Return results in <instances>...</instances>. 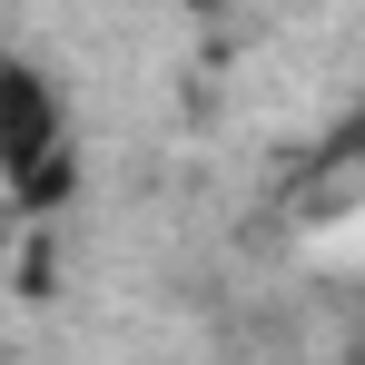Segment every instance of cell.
I'll use <instances>...</instances> for the list:
<instances>
[{
	"instance_id": "obj_2",
	"label": "cell",
	"mask_w": 365,
	"mask_h": 365,
	"mask_svg": "<svg viewBox=\"0 0 365 365\" xmlns=\"http://www.w3.org/2000/svg\"><path fill=\"white\" fill-rule=\"evenodd\" d=\"M316 158H326V168H365V99L326 128V148H316Z\"/></svg>"
},
{
	"instance_id": "obj_4",
	"label": "cell",
	"mask_w": 365,
	"mask_h": 365,
	"mask_svg": "<svg viewBox=\"0 0 365 365\" xmlns=\"http://www.w3.org/2000/svg\"><path fill=\"white\" fill-rule=\"evenodd\" d=\"M346 365H365V346H356V356H346Z\"/></svg>"
},
{
	"instance_id": "obj_1",
	"label": "cell",
	"mask_w": 365,
	"mask_h": 365,
	"mask_svg": "<svg viewBox=\"0 0 365 365\" xmlns=\"http://www.w3.org/2000/svg\"><path fill=\"white\" fill-rule=\"evenodd\" d=\"M0 197L20 217H60L79 197V138H69V109L50 89V69L0 50Z\"/></svg>"
},
{
	"instance_id": "obj_3",
	"label": "cell",
	"mask_w": 365,
	"mask_h": 365,
	"mask_svg": "<svg viewBox=\"0 0 365 365\" xmlns=\"http://www.w3.org/2000/svg\"><path fill=\"white\" fill-rule=\"evenodd\" d=\"M187 10H217V0H187Z\"/></svg>"
}]
</instances>
